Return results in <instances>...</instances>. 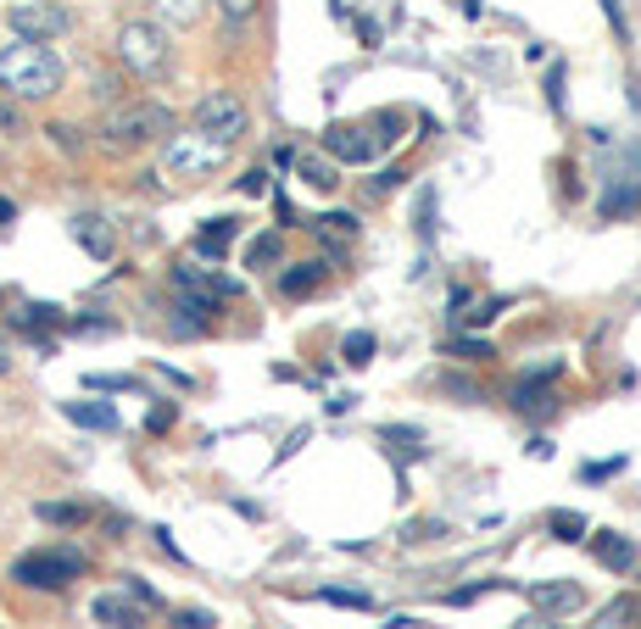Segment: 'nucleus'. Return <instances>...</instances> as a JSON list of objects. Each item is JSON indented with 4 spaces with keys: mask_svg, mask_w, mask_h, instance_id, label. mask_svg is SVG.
Segmentation results:
<instances>
[{
    "mask_svg": "<svg viewBox=\"0 0 641 629\" xmlns=\"http://www.w3.org/2000/svg\"><path fill=\"white\" fill-rule=\"evenodd\" d=\"M62 418L79 423V429H101V435L118 429V412H112L107 401H62Z\"/></svg>",
    "mask_w": 641,
    "mask_h": 629,
    "instance_id": "obj_17",
    "label": "nucleus"
},
{
    "mask_svg": "<svg viewBox=\"0 0 641 629\" xmlns=\"http://www.w3.org/2000/svg\"><path fill=\"white\" fill-rule=\"evenodd\" d=\"M234 229H240L234 218H212V223H201V234H196V257L218 268V262H223V251L234 246Z\"/></svg>",
    "mask_w": 641,
    "mask_h": 629,
    "instance_id": "obj_14",
    "label": "nucleus"
},
{
    "mask_svg": "<svg viewBox=\"0 0 641 629\" xmlns=\"http://www.w3.org/2000/svg\"><path fill=\"white\" fill-rule=\"evenodd\" d=\"M547 529H552V540H569V546L585 540V518H580V512H552Z\"/></svg>",
    "mask_w": 641,
    "mask_h": 629,
    "instance_id": "obj_25",
    "label": "nucleus"
},
{
    "mask_svg": "<svg viewBox=\"0 0 641 629\" xmlns=\"http://www.w3.org/2000/svg\"><path fill=\"white\" fill-rule=\"evenodd\" d=\"M441 390H447V396H458V401H480V390H474L469 379H458V373H447V379H441Z\"/></svg>",
    "mask_w": 641,
    "mask_h": 629,
    "instance_id": "obj_38",
    "label": "nucleus"
},
{
    "mask_svg": "<svg viewBox=\"0 0 641 629\" xmlns=\"http://www.w3.org/2000/svg\"><path fill=\"white\" fill-rule=\"evenodd\" d=\"M68 68L51 46H34V40H18L0 51V90H7L12 101H51L62 90Z\"/></svg>",
    "mask_w": 641,
    "mask_h": 629,
    "instance_id": "obj_1",
    "label": "nucleus"
},
{
    "mask_svg": "<svg viewBox=\"0 0 641 629\" xmlns=\"http://www.w3.org/2000/svg\"><path fill=\"white\" fill-rule=\"evenodd\" d=\"M374 346H380V340H374L369 329H352V335L341 340V357H347L352 368H369V362H374Z\"/></svg>",
    "mask_w": 641,
    "mask_h": 629,
    "instance_id": "obj_24",
    "label": "nucleus"
},
{
    "mask_svg": "<svg viewBox=\"0 0 641 629\" xmlns=\"http://www.w3.org/2000/svg\"><path fill=\"white\" fill-rule=\"evenodd\" d=\"M34 518H40V523H62V529H79V523L90 518V507H79V501H40V507H34Z\"/></svg>",
    "mask_w": 641,
    "mask_h": 629,
    "instance_id": "obj_21",
    "label": "nucleus"
},
{
    "mask_svg": "<svg viewBox=\"0 0 641 629\" xmlns=\"http://www.w3.org/2000/svg\"><path fill=\"white\" fill-rule=\"evenodd\" d=\"M73 240H79L96 262H112V251H118V234H112V223H107L101 212H79V218H73Z\"/></svg>",
    "mask_w": 641,
    "mask_h": 629,
    "instance_id": "obj_12",
    "label": "nucleus"
},
{
    "mask_svg": "<svg viewBox=\"0 0 641 629\" xmlns=\"http://www.w3.org/2000/svg\"><path fill=\"white\" fill-rule=\"evenodd\" d=\"M157 12H162V23H173V29H190V23H201L207 0H157Z\"/></svg>",
    "mask_w": 641,
    "mask_h": 629,
    "instance_id": "obj_23",
    "label": "nucleus"
},
{
    "mask_svg": "<svg viewBox=\"0 0 641 629\" xmlns=\"http://www.w3.org/2000/svg\"><path fill=\"white\" fill-rule=\"evenodd\" d=\"M524 596H530L535 612H574L585 601V585H574V579H535V585H524Z\"/></svg>",
    "mask_w": 641,
    "mask_h": 629,
    "instance_id": "obj_11",
    "label": "nucleus"
},
{
    "mask_svg": "<svg viewBox=\"0 0 641 629\" xmlns=\"http://www.w3.org/2000/svg\"><path fill=\"white\" fill-rule=\"evenodd\" d=\"M335 257H341V251H330L324 262H301V268H284V273H279V290H284L290 301H296V296H312V290H318V279L330 273V262H335Z\"/></svg>",
    "mask_w": 641,
    "mask_h": 629,
    "instance_id": "obj_15",
    "label": "nucleus"
},
{
    "mask_svg": "<svg viewBox=\"0 0 641 629\" xmlns=\"http://www.w3.org/2000/svg\"><path fill=\"white\" fill-rule=\"evenodd\" d=\"M0 134H7V140H23V134H29V118H23L12 101H0Z\"/></svg>",
    "mask_w": 641,
    "mask_h": 629,
    "instance_id": "obj_29",
    "label": "nucleus"
},
{
    "mask_svg": "<svg viewBox=\"0 0 641 629\" xmlns=\"http://www.w3.org/2000/svg\"><path fill=\"white\" fill-rule=\"evenodd\" d=\"M196 129H207V134H218L223 146H234V140L251 129V112H246V101H240V96L212 90V96H201V101H196Z\"/></svg>",
    "mask_w": 641,
    "mask_h": 629,
    "instance_id": "obj_8",
    "label": "nucleus"
},
{
    "mask_svg": "<svg viewBox=\"0 0 641 629\" xmlns=\"http://www.w3.org/2000/svg\"><path fill=\"white\" fill-rule=\"evenodd\" d=\"M240 196H268V173H262V168H251V173L240 179Z\"/></svg>",
    "mask_w": 641,
    "mask_h": 629,
    "instance_id": "obj_40",
    "label": "nucleus"
},
{
    "mask_svg": "<svg viewBox=\"0 0 641 629\" xmlns=\"http://www.w3.org/2000/svg\"><path fill=\"white\" fill-rule=\"evenodd\" d=\"M46 134H51V146H57V151H68V157H79V151H84V134H79L73 123H51Z\"/></svg>",
    "mask_w": 641,
    "mask_h": 629,
    "instance_id": "obj_27",
    "label": "nucleus"
},
{
    "mask_svg": "<svg viewBox=\"0 0 641 629\" xmlns=\"http://www.w3.org/2000/svg\"><path fill=\"white\" fill-rule=\"evenodd\" d=\"M123 590H129V596H140V601H146V607H151V612H157V607H162V596H157V590H151V585H146V579H140V573H123Z\"/></svg>",
    "mask_w": 641,
    "mask_h": 629,
    "instance_id": "obj_35",
    "label": "nucleus"
},
{
    "mask_svg": "<svg viewBox=\"0 0 641 629\" xmlns=\"http://www.w3.org/2000/svg\"><path fill=\"white\" fill-rule=\"evenodd\" d=\"M7 23H12L18 40H34V46H51V40L73 34V12L57 7V0H12Z\"/></svg>",
    "mask_w": 641,
    "mask_h": 629,
    "instance_id": "obj_7",
    "label": "nucleus"
},
{
    "mask_svg": "<svg viewBox=\"0 0 641 629\" xmlns=\"http://www.w3.org/2000/svg\"><path fill=\"white\" fill-rule=\"evenodd\" d=\"M502 307H508V296H497V301H480V307H474V312H463V318H469L474 329H485L491 318H502Z\"/></svg>",
    "mask_w": 641,
    "mask_h": 629,
    "instance_id": "obj_34",
    "label": "nucleus"
},
{
    "mask_svg": "<svg viewBox=\"0 0 641 629\" xmlns=\"http://www.w3.org/2000/svg\"><path fill=\"white\" fill-rule=\"evenodd\" d=\"M402 129H408L402 112H380V118H369V123H335V129H324V157H335V162H347V168L374 162L380 151H391L397 140H408Z\"/></svg>",
    "mask_w": 641,
    "mask_h": 629,
    "instance_id": "obj_2",
    "label": "nucleus"
},
{
    "mask_svg": "<svg viewBox=\"0 0 641 629\" xmlns=\"http://www.w3.org/2000/svg\"><path fill=\"white\" fill-rule=\"evenodd\" d=\"M173 418H179L173 407H151V418H146V429H151V435H162V429H173Z\"/></svg>",
    "mask_w": 641,
    "mask_h": 629,
    "instance_id": "obj_41",
    "label": "nucleus"
},
{
    "mask_svg": "<svg viewBox=\"0 0 641 629\" xmlns=\"http://www.w3.org/2000/svg\"><path fill=\"white\" fill-rule=\"evenodd\" d=\"M90 618H96L101 629H146L151 607H146L140 596H129V590L118 585V590H101V596L90 601Z\"/></svg>",
    "mask_w": 641,
    "mask_h": 629,
    "instance_id": "obj_9",
    "label": "nucleus"
},
{
    "mask_svg": "<svg viewBox=\"0 0 641 629\" xmlns=\"http://www.w3.org/2000/svg\"><path fill=\"white\" fill-rule=\"evenodd\" d=\"M284 257V234L279 229H268V234H257L251 246H246V268H273Z\"/></svg>",
    "mask_w": 641,
    "mask_h": 629,
    "instance_id": "obj_20",
    "label": "nucleus"
},
{
    "mask_svg": "<svg viewBox=\"0 0 641 629\" xmlns=\"http://www.w3.org/2000/svg\"><path fill=\"white\" fill-rule=\"evenodd\" d=\"M12 373V351H7V340H0V379Z\"/></svg>",
    "mask_w": 641,
    "mask_h": 629,
    "instance_id": "obj_47",
    "label": "nucleus"
},
{
    "mask_svg": "<svg viewBox=\"0 0 641 629\" xmlns=\"http://www.w3.org/2000/svg\"><path fill=\"white\" fill-rule=\"evenodd\" d=\"M157 551H162V557H173V562H184V551L173 546V535H168V529H157Z\"/></svg>",
    "mask_w": 641,
    "mask_h": 629,
    "instance_id": "obj_42",
    "label": "nucleus"
},
{
    "mask_svg": "<svg viewBox=\"0 0 641 629\" xmlns=\"http://www.w3.org/2000/svg\"><path fill=\"white\" fill-rule=\"evenodd\" d=\"M12 323H23V329H40V323H57V307H23V312H12Z\"/></svg>",
    "mask_w": 641,
    "mask_h": 629,
    "instance_id": "obj_33",
    "label": "nucleus"
},
{
    "mask_svg": "<svg viewBox=\"0 0 641 629\" xmlns=\"http://www.w3.org/2000/svg\"><path fill=\"white\" fill-rule=\"evenodd\" d=\"M218 12H223L229 29H246V23L257 18V0H218Z\"/></svg>",
    "mask_w": 641,
    "mask_h": 629,
    "instance_id": "obj_26",
    "label": "nucleus"
},
{
    "mask_svg": "<svg viewBox=\"0 0 641 629\" xmlns=\"http://www.w3.org/2000/svg\"><path fill=\"white\" fill-rule=\"evenodd\" d=\"M173 629H218V618L207 607H179L173 612Z\"/></svg>",
    "mask_w": 641,
    "mask_h": 629,
    "instance_id": "obj_31",
    "label": "nucleus"
},
{
    "mask_svg": "<svg viewBox=\"0 0 641 629\" xmlns=\"http://www.w3.org/2000/svg\"><path fill=\"white\" fill-rule=\"evenodd\" d=\"M591 557H597L602 568H613V573H630L641 551H635L630 535H613V529H608V535H591Z\"/></svg>",
    "mask_w": 641,
    "mask_h": 629,
    "instance_id": "obj_13",
    "label": "nucleus"
},
{
    "mask_svg": "<svg viewBox=\"0 0 641 629\" xmlns=\"http://www.w3.org/2000/svg\"><path fill=\"white\" fill-rule=\"evenodd\" d=\"M619 468H624L619 457H613V462H591V468H585V479H608V473H619Z\"/></svg>",
    "mask_w": 641,
    "mask_h": 629,
    "instance_id": "obj_44",
    "label": "nucleus"
},
{
    "mask_svg": "<svg viewBox=\"0 0 641 629\" xmlns=\"http://www.w3.org/2000/svg\"><path fill=\"white\" fill-rule=\"evenodd\" d=\"M296 173H301L312 190H335V184H341V173H335V157H312V151H307V157H296Z\"/></svg>",
    "mask_w": 641,
    "mask_h": 629,
    "instance_id": "obj_19",
    "label": "nucleus"
},
{
    "mask_svg": "<svg viewBox=\"0 0 641 629\" xmlns=\"http://www.w3.org/2000/svg\"><path fill=\"white\" fill-rule=\"evenodd\" d=\"M73 329H79V335H107V329H112V323H107V318H79V323H73Z\"/></svg>",
    "mask_w": 641,
    "mask_h": 629,
    "instance_id": "obj_43",
    "label": "nucleus"
},
{
    "mask_svg": "<svg viewBox=\"0 0 641 629\" xmlns=\"http://www.w3.org/2000/svg\"><path fill=\"white\" fill-rule=\"evenodd\" d=\"M441 351H447V357H458V362H491V357H497V351H491V340H480V335H452Z\"/></svg>",
    "mask_w": 641,
    "mask_h": 629,
    "instance_id": "obj_22",
    "label": "nucleus"
},
{
    "mask_svg": "<svg viewBox=\"0 0 641 629\" xmlns=\"http://www.w3.org/2000/svg\"><path fill=\"white\" fill-rule=\"evenodd\" d=\"M84 568H90L84 551H73V546H40V551H23L12 562V579L23 590H68Z\"/></svg>",
    "mask_w": 641,
    "mask_h": 629,
    "instance_id": "obj_5",
    "label": "nucleus"
},
{
    "mask_svg": "<svg viewBox=\"0 0 641 629\" xmlns=\"http://www.w3.org/2000/svg\"><path fill=\"white\" fill-rule=\"evenodd\" d=\"M223 162H229V146L218 134H207V129H184V134L162 140V168L173 179H212Z\"/></svg>",
    "mask_w": 641,
    "mask_h": 629,
    "instance_id": "obj_4",
    "label": "nucleus"
},
{
    "mask_svg": "<svg viewBox=\"0 0 641 629\" xmlns=\"http://www.w3.org/2000/svg\"><path fill=\"white\" fill-rule=\"evenodd\" d=\"M212 312H218V296H207V290H179V307H173L168 329H173L179 340H196V335L212 329Z\"/></svg>",
    "mask_w": 641,
    "mask_h": 629,
    "instance_id": "obj_10",
    "label": "nucleus"
},
{
    "mask_svg": "<svg viewBox=\"0 0 641 629\" xmlns=\"http://www.w3.org/2000/svg\"><path fill=\"white\" fill-rule=\"evenodd\" d=\"M491 590H502V579H480V585H463V590H452L447 601H452V607H469V601H480V596H491Z\"/></svg>",
    "mask_w": 641,
    "mask_h": 629,
    "instance_id": "obj_32",
    "label": "nucleus"
},
{
    "mask_svg": "<svg viewBox=\"0 0 641 629\" xmlns=\"http://www.w3.org/2000/svg\"><path fill=\"white\" fill-rule=\"evenodd\" d=\"M324 601H335V607H369V590H341V585H330Z\"/></svg>",
    "mask_w": 641,
    "mask_h": 629,
    "instance_id": "obj_36",
    "label": "nucleus"
},
{
    "mask_svg": "<svg viewBox=\"0 0 641 629\" xmlns=\"http://www.w3.org/2000/svg\"><path fill=\"white\" fill-rule=\"evenodd\" d=\"M168 57H173V46H168V29H162V23H123V29H118V62H123L129 73L162 79V73H168Z\"/></svg>",
    "mask_w": 641,
    "mask_h": 629,
    "instance_id": "obj_6",
    "label": "nucleus"
},
{
    "mask_svg": "<svg viewBox=\"0 0 641 629\" xmlns=\"http://www.w3.org/2000/svg\"><path fill=\"white\" fill-rule=\"evenodd\" d=\"M513 629H563V623H552V618H547V612H535V618H519V623H513Z\"/></svg>",
    "mask_w": 641,
    "mask_h": 629,
    "instance_id": "obj_46",
    "label": "nucleus"
},
{
    "mask_svg": "<svg viewBox=\"0 0 641 629\" xmlns=\"http://www.w3.org/2000/svg\"><path fill=\"white\" fill-rule=\"evenodd\" d=\"M552 407H558V396L547 390V379H535V373H530V379H519V385H513V412H530V418H547Z\"/></svg>",
    "mask_w": 641,
    "mask_h": 629,
    "instance_id": "obj_16",
    "label": "nucleus"
},
{
    "mask_svg": "<svg viewBox=\"0 0 641 629\" xmlns=\"http://www.w3.org/2000/svg\"><path fill=\"white\" fill-rule=\"evenodd\" d=\"M84 385H90V390H134V379H129V373H123V379H118V373H90Z\"/></svg>",
    "mask_w": 641,
    "mask_h": 629,
    "instance_id": "obj_37",
    "label": "nucleus"
},
{
    "mask_svg": "<svg viewBox=\"0 0 641 629\" xmlns=\"http://www.w3.org/2000/svg\"><path fill=\"white\" fill-rule=\"evenodd\" d=\"M173 134V112L162 101H129V107H112L107 123H101V146L107 151H146L157 140Z\"/></svg>",
    "mask_w": 641,
    "mask_h": 629,
    "instance_id": "obj_3",
    "label": "nucleus"
},
{
    "mask_svg": "<svg viewBox=\"0 0 641 629\" xmlns=\"http://www.w3.org/2000/svg\"><path fill=\"white\" fill-rule=\"evenodd\" d=\"M635 612H641V607H635L630 596H619V601H608V607H602V618H597V623H602V629H619V623H630Z\"/></svg>",
    "mask_w": 641,
    "mask_h": 629,
    "instance_id": "obj_28",
    "label": "nucleus"
},
{
    "mask_svg": "<svg viewBox=\"0 0 641 629\" xmlns=\"http://www.w3.org/2000/svg\"><path fill=\"white\" fill-rule=\"evenodd\" d=\"M430 535H447V529H441V523H413L402 540H430Z\"/></svg>",
    "mask_w": 641,
    "mask_h": 629,
    "instance_id": "obj_45",
    "label": "nucleus"
},
{
    "mask_svg": "<svg viewBox=\"0 0 641 629\" xmlns=\"http://www.w3.org/2000/svg\"><path fill=\"white\" fill-rule=\"evenodd\" d=\"M12 218H18V207H12V201H0V223H12Z\"/></svg>",
    "mask_w": 641,
    "mask_h": 629,
    "instance_id": "obj_48",
    "label": "nucleus"
},
{
    "mask_svg": "<svg viewBox=\"0 0 641 629\" xmlns=\"http://www.w3.org/2000/svg\"><path fill=\"white\" fill-rule=\"evenodd\" d=\"M402 184H408L402 168H380V173H374V190H402Z\"/></svg>",
    "mask_w": 641,
    "mask_h": 629,
    "instance_id": "obj_39",
    "label": "nucleus"
},
{
    "mask_svg": "<svg viewBox=\"0 0 641 629\" xmlns=\"http://www.w3.org/2000/svg\"><path fill=\"white\" fill-rule=\"evenodd\" d=\"M380 435H385V446H402V451H419V446H424V435L408 429V423H385Z\"/></svg>",
    "mask_w": 641,
    "mask_h": 629,
    "instance_id": "obj_30",
    "label": "nucleus"
},
{
    "mask_svg": "<svg viewBox=\"0 0 641 629\" xmlns=\"http://www.w3.org/2000/svg\"><path fill=\"white\" fill-rule=\"evenodd\" d=\"M307 229H312L318 240H330V251H341V246L358 240V212H324V218H312Z\"/></svg>",
    "mask_w": 641,
    "mask_h": 629,
    "instance_id": "obj_18",
    "label": "nucleus"
}]
</instances>
